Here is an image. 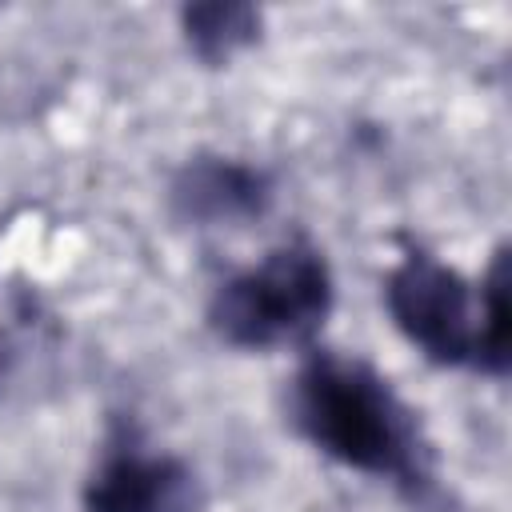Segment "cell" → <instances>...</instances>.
Here are the masks:
<instances>
[{"label": "cell", "mask_w": 512, "mask_h": 512, "mask_svg": "<svg viewBox=\"0 0 512 512\" xmlns=\"http://www.w3.org/2000/svg\"><path fill=\"white\" fill-rule=\"evenodd\" d=\"M288 412L300 436L328 460L392 480L412 496L432 484L416 412L368 360L308 352L292 376Z\"/></svg>", "instance_id": "cell-1"}, {"label": "cell", "mask_w": 512, "mask_h": 512, "mask_svg": "<svg viewBox=\"0 0 512 512\" xmlns=\"http://www.w3.org/2000/svg\"><path fill=\"white\" fill-rule=\"evenodd\" d=\"M384 304L408 344L440 368L504 376L512 360L508 248H496L480 284L464 280L432 252H404L384 280Z\"/></svg>", "instance_id": "cell-2"}, {"label": "cell", "mask_w": 512, "mask_h": 512, "mask_svg": "<svg viewBox=\"0 0 512 512\" xmlns=\"http://www.w3.org/2000/svg\"><path fill=\"white\" fill-rule=\"evenodd\" d=\"M332 300L336 288L324 252L308 240H284L256 264L216 284L208 300V324L232 348H304L324 328Z\"/></svg>", "instance_id": "cell-3"}, {"label": "cell", "mask_w": 512, "mask_h": 512, "mask_svg": "<svg viewBox=\"0 0 512 512\" xmlns=\"http://www.w3.org/2000/svg\"><path fill=\"white\" fill-rule=\"evenodd\" d=\"M80 500L84 512H196L200 488L180 456L152 452L132 424H116Z\"/></svg>", "instance_id": "cell-4"}, {"label": "cell", "mask_w": 512, "mask_h": 512, "mask_svg": "<svg viewBox=\"0 0 512 512\" xmlns=\"http://www.w3.org/2000/svg\"><path fill=\"white\" fill-rule=\"evenodd\" d=\"M272 176L236 156H192L168 188L172 212L196 228H240L272 208Z\"/></svg>", "instance_id": "cell-5"}, {"label": "cell", "mask_w": 512, "mask_h": 512, "mask_svg": "<svg viewBox=\"0 0 512 512\" xmlns=\"http://www.w3.org/2000/svg\"><path fill=\"white\" fill-rule=\"evenodd\" d=\"M260 8L240 0H208L180 8V32L196 60L204 64H228L236 52L260 40Z\"/></svg>", "instance_id": "cell-6"}, {"label": "cell", "mask_w": 512, "mask_h": 512, "mask_svg": "<svg viewBox=\"0 0 512 512\" xmlns=\"http://www.w3.org/2000/svg\"><path fill=\"white\" fill-rule=\"evenodd\" d=\"M4 376H8V348L0 344V384H4Z\"/></svg>", "instance_id": "cell-7"}]
</instances>
